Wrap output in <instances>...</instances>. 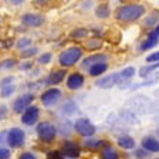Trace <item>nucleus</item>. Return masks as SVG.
Returning <instances> with one entry per match:
<instances>
[{
  "label": "nucleus",
  "instance_id": "nucleus-1",
  "mask_svg": "<svg viewBox=\"0 0 159 159\" xmlns=\"http://www.w3.org/2000/svg\"><path fill=\"white\" fill-rule=\"evenodd\" d=\"M145 14V7L141 4H126L116 10V19L121 21H134Z\"/></svg>",
  "mask_w": 159,
  "mask_h": 159
},
{
  "label": "nucleus",
  "instance_id": "nucleus-2",
  "mask_svg": "<svg viewBox=\"0 0 159 159\" xmlns=\"http://www.w3.org/2000/svg\"><path fill=\"white\" fill-rule=\"evenodd\" d=\"M81 56H83V50L80 47L77 46L70 47V48L64 50L63 53L58 56V63L63 67H71L81 58Z\"/></svg>",
  "mask_w": 159,
  "mask_h": 159
},
{
  "label": "nucleus",
  "instance_id": "nucleus-3",
  "mask_svg": "<svg viewBox=\"0 0 159 159\" xmlns=\"http://www.w3.org/2000/svg\"><path fill=\"white\" fill-rule=\"evenodd\" d=\"M56 132H57L56 126L50 122H41V124H39V126H37V135H39V138L46 143L53 142L54 136H56Z\"/></svg>",
  "mask_w": 159,
  "mask_h": 159
},
{
  "label": "nucleus",
  "instance_id": "nucleus-4",
  "mask_svg": "<svg viewBox=\"0 0 159 159\" xmlns=\"http://www.w3.org/2000/svg\"><path fill=\"white\" fill-rule=\"evenodd\" d=\"M24 139H26V134H24L23 129L20 128H11L7 132V143H9L11 148H19L24 143Z\"/></svg>",
  "mask_w": 159,
  "mask_h": 159
},
{
  "label": "nucleus",
  "instance_id": "nucleus-5",
  "mask_svg": "<svg viewBox=\"0 0 159 159\" xmlns=\"http://www.w3.org/2000/svg\"><path fill=\"white\" fill-rule=\"evenodd\" d=\"M75 131L83 136H91L95 134V126L91 124V121H88L87 118H78L74 124Z\"/></svg>",
  "mask_w": 159,
  "mask_h": 159
},
{
  "label": "nucleus",
  "instance_id": "nucleus-6",
  "mask_svg": "<svg viewBox=\"0 0 159 159\" xmlns=\"http://www.w3.org/2000/svg\"><path fill=\"white\" fill-rule=\"evenodd\" d=\"M33 101H34V95H33V94H23V95H20L19 98H17L16 101L13 102L14 112L20 114V112H23V111H26V109L31 105V102H33Z\"/></svg>",
  "mask_w": 159,
  "mask_h": 159
},
{
  "label": "nucleus",
  "instance_id": "nucleus-7",
  "mask_svg": "<svg viewBox=\"0 0 159 159\" xmlns=\"http://www.w3.org/2000/svg\"><path fill=\"white\" fill-rule=\"evenodd\" d=\"M60 97H61V91L58 88H50V89H47L46 93H43L41 102H43L44 107H51L58 101Z\"/></svg>",
  "mask_w": 159,
  "mask_h": 159
},
{
  "label": "nucleus",
  "instance_id": "nucleus-8",
  "mask_svg": "<svg viewBox=\"0 0 159 159\" xmlns=\"http://www.w3.org/2000/svg\"><path fill=\"white\" fill-rule=\"evenodd\" d=\"M121 77H119V74H111V75H105L102 77V78H99L98 81H97V87H99V88H112V87L118 85L119 83H121Z\"/></svg>",
  "mask_w": 159,
  "mask_h": 159
},
{
  "label": "nucleus",
  "instance_id": "nucleus-9",
  "mask_svg": "<svg viewBox=\"0 0 159 159\" xmlns=\"http://www.w3.org/2000/svg\"><path fill=\"white\" fill-rule=\"evenodd\" d=\"M39 108L34 105H30L29 108L26 109L23 112V116H21V122L26 124V125H33V124L37 122V119H39Z\"/></svg>",
  "mask_w": 159,
  "mask_h": 159
},
{
  "label": "nucleus",
  "instance_id": "nucleus-10",
  "mask_svg": "<svg viewBox=\"0 0 159 159\" xmlns=\"http://www.w3.org/2000/svg\"><path fill=\"white\" fill-rule=\"evenodd\" d=\"M21 23L27 27H40L44 23V17L37 13H26L21 17Z\"/></svg>",
  "mask_w": 159,
  "mask_h": 159
},
{
  "label": "nucleus",
  "instance_id": "nucleus-11",
  "mask_svg": "<svg viewBox=\"0 0 159 159\" xmlns=\"http://www.w3.org/2000/svg\"><path fill=\"white\" fill-rule=\"evenodd\" d=\"M80 153H81V149L77 143L71 142V141H67L63 143V149H61V155H66L67 158H78Z\"/></svg>",
  "mask_w": 159,
  "mask_h": 159
},
{
  "label": "nucleus",
  "instance_id": "nucleus-12",
  "mask_svg": "<svg viewBox=\"0 0 159 159\" xmlns=\"http://www.w3.org/2000/svg\"><path fill=\"white\" fill-rule=\"evenodd\" d=\"M13 81H14V77H6V78L2 80L0 89H2V97H3V98L10 97L16 91V85L13 84Z\"/></svg>",
  "mask_w": 159,
  "mask_h": 159
},
{
  "label": "nucleus",
  "instance_id": "nucleus-13",
  "mask_svg": "<svg viewBox=\"0 0 159 159\" xmlns=\"http://www.w3.org/2000/svg\"><path fill=\"white\" fill-rule=\"evenodd\" d=\"M158 37H159V27L156 26L155 29L149 33V36L146 37V40L143 41L142 44H141V50L142 51H145V50L148 48H152V47L156 46V43H158Z\"/></svg>",
  "mask_w": 159,
  "mask_h": 159
},
{
  "label": "nucleus",
  "instance_id": "nucleus-14",
  "mask_svg": "<svg viewBox=\"0 0 159 159\" xmlns=\"http://www.w3.org/2000/svg\"><path fill=\"white\" fill-rule=\"evenodd\" d=\"M83 84H84V77L80 73H74L67 78V87L70 89H78L83 87Z\"/></svg>",
  "mask_w": 159,
  "mask_h": 159
},
{
  "label": "nucleus",
  "instance_id": "nucleus-15",
  "mask_svg": "<svg viewBox=\"0 0 159 159\" xmlns=\"http://www.w3.org/2000/svg\"><path fill=\"white\" fill-rule=\"evenodd\" d=\"M142 146L148 152H158L159 151L158 139L153 138V136H145V138L142 139Z\"/></svg>",
  "mask_w": 159,
  "mask_h": 159
},
{
  "label": "nucleus",
  "instance_id": "nucleus-16",
  "mask_svg": "<svg viewBox=\"0 0 159 159\" xmlns=\"http://www.w3.org/2000/svg\"><path fill=\"white\" fill-rule=\"evenodd\" d=\"M64 77H66V71H63V70H57V71H53V73L47 77L46 84H50V85H56V84H60L64 80Z\"/></svg>",
  "mask_w": 159,
  "mask_h": 159
},
{
  "label": "nucleus",
  "instance_id": "nucleus-17",
  "mask_svg": "<svg viewBox=\"0 0 159 159\" xmlns=\"http://www.w3.org/2000/svg\"><path fill=\"white\" fill-rule=\"evenodd\" d=\"M108 58V56H105V54H94V56H89L87 57L85 60L83 61V66L87 67V66H94V64L97 63H105V60Z\"/></svg>",
  "mask_w": 159,
  "mask_h": 159
},
{
  "label": "nucleus",
  "instance_id": "nucleus-18",
  "mask_svg": "<svg viewBox=\"0 0 159 159\" xmlns=\"http://www.w3.org/2000/svg\"><path fill=\"white\" fill-rule=\"evenodd\" d=\"M107 68H108L107 63H97V64H94V66L89 67V75L98 77V75H101V74L105 73Z\"/></svg>",
  "mask_w": 159,
  "mask_h": 159
},
{
  "label": "nucleus",
  "instance_id": "nucleus-19",
  "mask_svg": "<svg viewBox=\"0 0 159 159\" xmlns=\"http://www.w3.org/2000/svg\"><path fill=\"white\" fill-rule=\"evenodd\" d=\"M101 156H102V159H118V152L111 145H105L102 148Z\"/></svg>",
  "mask_w": 159,
  "mask_h": 159
},
{
  "label": "nucleus",
  "instance_id": "nucleus-20",
  "mask_svg": "<svg viewBox=\"0 0 159 159\" xmlns=\"http://www.w3.org/2000/svg\"><path fill=\"white\" fill-rule=\"evenodd\" d=\"M118 145L124 149H132L135 146V141L131 136H121L118 139Z\"/></svg>",
  "mask_w": 159,
  "mask_h": 159
},
{
  "label": "nucleus",
  "instance_id": "nucleus-21",
  "mask_svg": "<svg viewBox=\"0 0 159 159\" xmlns=\"http://www.w3.org/2000/svg\"><path fill=\"white\" fill-rule=\"evenodd\" d=\"M95 14H97V17H99V19H107V17L109 16L108 4H99L95 10Z\"/></svg>",
  "mask_w": 159,
  "mask_h": 159
},
{
  "label": "nucleus",
  "instance_id": "nucleus-22",
  "mask_svg": "<svg viewBox=\"0 0 159 159\" xmlns=\"http://www.w3.org/2000/svg\"><path fill=\"white\" fill-rule=\"evenodd\" d=\"M31 46V39H29V37H23V39H20L19 41H17V44H16V47L19 50H26V48H29V47Z\"/></svg>",
  "mask_w": 159,
  "mask_h": 159
},
{
  "label": "nucleus",
  "instance_id": "nucleus-23",
  "mask_svg": "<svg viewBox=\"0 0 159 159\" xmlns=\"http://www.w3.org/2000/svg\"><path fill=\"white\" fill-rule=\"evenodd\" d=\"M134 74H135V68L134 67H126L119 73V77L122 80H129L131 77H134Z\"/></svg>",
  "mask_w": 159,
  "mask_h": 159
},
{
  "label": "nucleus",
  "instance_id": "nucleus-24",
  "mask_svg": "<svg viewBox=\"0 0 159 159\" xmlns=\"http://www.w3.org/2000/svg\"><path fill=\"white\" fill-rule=\"evenodd\" d=\"M101 40L99 39H91V40H88V41H87L85 43V47L88 50H97V48H99V47H101Z\"/></svg>",
  "mask_w": 159,
  "mask_h": 159
},
{
  "label": "nucleus",
  "instance_id": "nucleus-25",
  "mask_svg": "<svg viewBox=\"0 0 159 159\" xmlns=\"http://www.w3.org/2000/svg\"><path fill=\"white\" fill-rule=\"evenodd\" d=\"M84 145L88 146V148H98V146L102 145V141H101V139H97V138L85 139V141H84Z\"/></svg>",
  "mask_w": 159,
  "mask_h": 159
},
{
  "label": "nucleus",
  "instance_id": "nucleus-26",
  "mask_svg": "<svg viewBox=\"0 0 159 159\" xmlns=\"http://www.w3.org/2000/svg\"><path fill=\"white\" fill-rule=\"evenodd\" d=\"M88 36V30L85 29H77L71 33V39H84Z\"/></svg>",
  "mask_w": 159,
  "mask_h": 159
},
{
  "label": "nucleus",
  "instance_id": "nucleus-27",
  "mask_svg": "<svg viewBox=\"0 0 159 159\" xmlns=\"http://www.w3.org/2000/svg\"><path fill=\"white\" fill-rule=\"evenodd\" d=\"M14 66H16V60L6 58V60H3V61L0 63V70H9V68H11V67H14Z\"/></svg>",
  "mask_w": 159,
  "mask_h": 159
},
{
  "label": "nucleus",
  "instance_id": "nucleus-28",
  "mask_svg": "<svg viewBox=\"0 0 159 159\" xmlns=\"http://www.w3.org/2000/svg\"><path fill=\"white\" fill-rule=\"evenodd\" d=\"M51 58H53V56L50 53H44L39 57V63L40 64H48L50 61H51Z\"/></svg>",
  "mask_w": 159,
  "mask_h": 159
},
{
  "label": "nucleus",
  "instance_id": "nucleus-29",
  "mask_svg": "<svg viewBox=\"0 0 159 159\" xmlns=\"http://www.w3.org/2000/svg\"><path fill=\"white\" fill-rule=\"evenodd\" d=\"M156 68H158V63L153 64V66H151V67H146V68L143 67V68L141 70V73H139V74H141V77H145V75H148L151 71H153V70H156Z\"/></svg>",
  "mask_w": 159,
  "mask_h": 159
},
{
  "label": "nucleus",
  "instance_id": "nucleus-30",
  "mask_svg": "<svg viewBox=\"0 0 159 159\" xmlns=\"http://www.w3.org/2000/svg\"><path fill=\"white\" fill-rule=\"evenodd\" d=\"M47 159H63V155L60 151H50L47 153Z\"/></svg>",
  "mask_w": 159,
  "mask_h": 159
},
{
  "label": "nucleus",
  "instance_id": "nucleus-31",
  "mask_svg": "<svg viewBox=\"0 0 159 159\" xmlns=\"http://www.w3.org/2000/svg\"><path fill=\"white\" fill-rule=\"evenodd\" d=\"M37 53V48L36 47H29V48L23 50L21 51V54H23V57H30V56H34V54Z\"/></svg>",
  "mask_w": 159,
  "mask_h": 159
},
{
  "label": "nucleus",
  "instance_id": "nucleus-32",
  "mask_svg": "<svg viewBox=\"0 0 159 159\" xmlns=\"http://www.w3.org/2000/svg\"><path fill=\"white\" fill-rule=\"evenodd\" d=\"M158 60H159V53L158 51H155V53H152V54H149L148 57H146V61L148 63H158Z\"/></svg>",
  "mask_w": 159,
  "mask_h": 159
},
{
  "label": "nucleus",
  "instance_id": "nucleus-33",
  "mask_svg": "<svg viewBox=\"0 0 159 159\" xmlns=\"http://www.w3.org/2000/svg\"><path fill=\"white\" fill-rule=\"evenodd\" d=\"M0 159H10V151L6 148H0Z\"/></svg>",
  "mask_w": 159,
  "mask_h": 159
},
{
  "label": "nucleus",
  "instance_id": "nucleus-34",
  "mask_svg": "<svg viewBox=\"0 0 159 159\" xmlns=\"http://www.w3.org/2000/svg\"><path fill=\"white\" fill-rule=\"evenodd\" d=\"M74 111H75V107H74L73 102H68L66 107H64V112H67V114H73Z\"/></svg>",
  "mask_w": 159,
  "mask_h": 159
},
{
  "label": "nucleus",
  "instance_id": "nucleus-35",
  "mask_svg": "<svg viewBox=\"0 0 159 159\" xmlns=\"http://www.w3.org/2000/svg\"><path fill=\"white\" fill-rule=\"evenodd\" d=\"M7 116V107L0 105V119H4Z\"/></svg>",
  "mask_w": 159,
  "mask_h": 159
},
{
  "label": "nucleus",
  "instance_id": "nucleus-36",
  "mask_svg": "<svg viewBox=\"0 0 159 159\" xmlns=\"http://www.w3.org/2000/svg\"><path fill=\"white\" fill-rule=\"evenodd\" d=\"M19 159H37V158L33 155V153L26 152V153H23V155H20V158H19Z\"/></svg>",
  "mask_w": 159,
  "mask_h": 159
},
{
  "label": "nucleus",
  "instance_id": "nucleus-37",
  "mask_svg": "<svg viewBox=\"0 0 159 159\" xmlns=\"http://www.w3.org/2000/svg\"><path fill=\"white\" fill-rule=\"evenodd\" d=\"M156 20H158V16H153V17H152V19H149V20H146V21H145V26H149V24H151V23H155Z\"/></svg>",
  "mask_w": 159,
  "mask_h": 159
},
{
  "label": "nucleus",
  "instance_id": "nucleus-38",
  "mask_svg": "<svg viewBox=\"0 0 159 159\" xmlns=\"http://www.w3.org/2000/svg\"><path fill=\"white\" fill-rule=\"evenodd\" d=\"M135 156H138V158H143V156H146V153L142 152V149H139V151L135 152Z\"/></svg>",
  "mask_w": 159,
  "mask_h": 159
},
{
  "label": "nucleus",
  "instance_id": "nucleus-39",
  "mask_svg": "<svg viewBox=\"0 0 159 159\" xmlns=\"http://www.w3.org/2000/svg\"><path fill=\"white\" fill-rule=\"evenodd\" d=\"M20 67H21L23 70H26V68H30V67H31V64L27 63V64H23V66H20Z\"/></svg>",
  "mask_w": 159,
  "mask_h": 159
},
{
  "label": "nucleus",
  "instance_id": "nucleus-40",
  "mask_svg": "<svg viewBox=\"0 0 159 159\" xmlns=\"http://www.w3.org/2000/svg\"><path fill=\"white\" fill-rule=\"evenodd\" d=\"M2 138H3V134H0V142H2Z\"/></svg>",
  "mask_w": 159,
  "mask_h": 159
}]
</instances>
